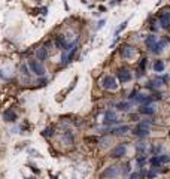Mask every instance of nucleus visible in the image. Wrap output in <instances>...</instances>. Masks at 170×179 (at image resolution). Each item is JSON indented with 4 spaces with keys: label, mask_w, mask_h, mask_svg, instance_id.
Instances as JSON below:
<instances>
[{
    "label": "nucleus",
    "mask_w": 170,
    "mask_h": 179,
    "mask_svg": "<svg viewBox=\"0 0 170 179\" xmlns=\"http://www.w3.org/2000/svg\"><path fill=\"white\" fill-rule=\"evenodd\" d=\"M133 134L139 136V137H145L149 134V123H139L136 128L133 130Z\"/></svg>",
    "instance_id": "nucleus-1"
},
{
    "label": "nucleus",
    "mask_w": 170,
    "mask_h": 179,
    "mask_svg": "<svg viewBox=\"0 0 170 179\" xmlns=\"http://www.w3.org/2000/svg\"><path fill=\"white\" fill-rule=\"evenodd\" d=\"M102 87L104 90H117V88H118L117 79H115L114 76H110V75L104 76V78L102 79Z\"/></svg>",
    "instance_id": "nucleus-2"
},
{
    "label": "nucleus",
    "mask_w": 170,
    "mask_h": 179,
    "mask_svg": "<svg viewBox=\"0 0 170 179\" xmlns=\"http://www.w3.org/2000/svg\"><path fill=\"white\" fill-rule=\"evenodd\" d=\"M29 67H30V70L33 72L34 75H37V76L45 75V67H43L39 61H36V60H30V61H29Z\"/></svg>",
    "instance_id": "nucleus-3"
},
{
    "label": "nucleus",
    "mask_w": 170,
    "mask_h": 179,
    "mask_svg": "<svg viewBox=\"0 0 170 179\" xmlns=\"http://www.w3.org/2000/svg\"><path fill=\"white\" fill-rule=\"evenodd\" d=\"M125 154H127L125 145H117V146L110 151V157H112V158H121V157H124Z\"/></svg>",
    "instance_id": "nucleus-4"
},
{
    "label": "nucleus",
    "mask_w": 170,
    "mask_h": 179,
    "mask_svg": "<svg viewBox=\"0 0 170 179\" xmlns=\"http://www.w3.org/2000/svg\"><path fill=\"white\" fill-rule=\"evenodd\" d=\"M131 72L128 70V69H119L118 70V79L119 82H122V84H125V82H130L131 81Z\"/></svg>",
    "instance_id": "nucleus-5"
},
{
    "label": "nucleus",
    "mask_w": 170,
    "mask_h": 179,
    "mask_svg": "<svg viewBox=\"0 0 170 179\" xmlns=\"http://www.w3.org/2000/svg\"><path fill=\"white\" fill-rule=\"evenodd\" d=\"M134 54H136V49H134L131 45H124V46L121 48V55H122L124 58H127V60L133 58Z\"/></svg>",
    "instance_id": "nucleus-6"
},
{
    "label": "nucleus",
    "mask_w": 170,
    "mask_h": 179,
    "mask_svg": "<svg viewBox=\"0 0 170 179\" xmlns=\"http://www.w3.org/2000/svg\"><path fill=\"white\" fill-rule=\"evenodd\" d=\"M3 120H5L6 123H15V121H17V113H15V110L6 109V110L3 112Z\"/></svg>",
    "instance_id": "nucleus-7"
},
{
    "label": "nucleus",
    "mask_w": 170,
    "mask_h": 179,
    "mask_svg": "<svg viewBox=\"0 0 170 179\" xmlns=\"http://www.w3.org/2000/svg\"><path fill=\"white\" fill-rule=\"evenodd\" d=\"M103 123H104L106 125L117 123V113H115L114 110H107V112L104 113V120H103Z\"/></svg>",
    "instance_id": "nucleus-8"
},
{
    "label": "nucleus",
    "mask_w": 170,
    "mask_h": 179,
    "mask_svg": "<svg viewBox=\"0 0 170 179\" xmlns=\"http://www.w3.org/2000/svg\"><path fill=\"white\" fill-rule=\"evenodd\" d=\"M157 43H158L157 36H154V35H149L146 39H145V45L148 46V49H149V51H152L154 48L157 46Z\"/></svg>",
    "instance_id": "nucleus-9"
},
{
    "label": "nucleus",
    "mask_w": 170,
    "mask_h": 179,
    "mask_svg": "<svg viewBox=\"0 0 170 179\" xmlns=\"http://www.w3.org/2000/svg\"><path fill=\"white\" fill-rule=\"evenodd\" d=\"M160 24L163 29H169L170 27V14L169 12H164L160 15Z\"/></svg>",
    "instance_id": "nucleus-10"
},
{
    "label": "nucleus",
    "mask_w": 170,
    "mask_h": 179,
    "mask_svg": "<svg viewBox=\"0 0 170 179\" xmlns=\"http://www.w3.org/2000/svg\"><path fill=\"white\" fill-rule=\"evenodd\" d=\"M127 131H130V127H128V125H119V127H115V128L110 130V133H112V134H117V136H122V134H125Z\"/></svg>",
    "instance_id": "nucleus-11"
},
{
    "label": "nucleus",
    "mask_w": 170,
    "mask_h": 179,
    "mask_svg": "<svg viewBox=\"0 0 170 179\" xmlns=\"http://www.w3.org/2000/svg\"><path fill=\"white\" fill-rule=\"evenodd\" d=\"M139 112L143 113V115H154L155 113V107L152 105H143V106L139 107Z\"/></svg>",
    "instance_id": "nucleus-12"
},
{
    "label": "nucleus",
    "mask_w": 170,
    "mask_h": 179,
    "mask_svg": "<svg viewBox=\"0 0 170 179\" xmlns=\"http://www.w3.org/2000/svg\"><path fill=\"white\" fill-rule=\"evenodd\" d=\"M134 100H136L137 103H140V105L143 106V105H149V103H151V100H152V97H148V96H143V94H137Z\"/></svg>",
    "instance_id": "nucleus-13"
},
{
    "label": "nucleus",
    "mask_w": 170,
    "mask_h": 179,
    "mask_svg": "<svg viewBox=\"0 0 170 179\" xmlns=\"http://www.w3.org/2000/svg\"><path fill=\"white\" fill-rule=\"evenodd\" d=\"M46 55H48L46 48H39V49L36 51V58H37V60H40V61L46 60Z\"/></svg>",
    "instance_id": "nucleus-14"
},
{
    "label": "nucleus",
    "mask_w": 170,
    "mask_h": 179,
    "mask_svg": "<svg viewBox=\"0 0 170 179\" xmlns=\"http://www.w3.org/2000/svg\"><path fill=\"white\" fill-rule=\"evenodd\" d=\"M55 45H57V48H60V49H66L67 43H66L64 36H58V37L55 39Z\"/></svg>",
    "instance_id": "nucleus-15"
},
{
    "label": "nucleus",
    "mask_w": 170,
    "mask_h": 179,
    "mask_svg": "<svg viewBox=\"0 0 170 179\" xmlns=\"http://www.w3.org/2000/svg\"><path fill=\"white\" fill-rule=\"evenodd\" d=\"M164 67H166V64H164L163 60H157V61L154 63V72L161 73V72H164Z\"/></svg>",
    "instance_id": "nucleus-16"
},
{
    "label": "nucleus",
    "mask_w": 170,
    "mask_h": 179,
    "mask_svg": "<svg viewBox=\"0 0 170 179\" xmlns=\"http://www.w3.org/2000/svg\"><path fill=\"white\" fill-rule=\"evenodd\" d=\"M103 175H104L106 178H112V176L118 175V169H117L115 166H110V167H109V169H107V170H106V172L103 173Z\"/></svg>",
    "instance_id": "nucleus-17"
},
{
    "label": "nucleus",
    "mask_w": 170,
    "mask_h": 179,
    "mask_svg": "<svg viewBox=\"0 0 170 179\" xmlns=\"http://www.w3.org/2000/svg\"><path fill=\"white\" fill-rule=\"evenodd\" d=\"M117 107H118V110H128L130 109V103L128 102H119L117 105Z\"/></svg>",
    "instance_id": "nucleus-18"
},
{
    "label": "nucleus",
    "mask_w": 170,
    "mask_h": 179,
    "mask_svg": "<svg viewBox=\"0 0 170 179\" xmlns=\"http://www.w3.org/2000/svg\"><path fill=\"white\" fill-rule=\"evenodd\" d=\"M151 166L152 167H158V166H161V161H160V157L158 155H155L151 158Z\"/></svg>",
    "instance_id": "nucleus-19"
},
{
    "label": "nucleus",
    "mask_w": 170,
    "mask_h": 179,
    "mask_svg": "<svg viewBox=\"0 0 170 179\" xmlns=\"http://www.w3.org/2000/svg\"><path fill=\"white\" fill-rule=\"evenodd\" d=\"M42 134H43L45 137H51L52 134H54V130H52L51 127H48V128H45V130H43V133H42Z\"/></svg>",
    "instance_id": "nucleus-20"
},
{
    "label": "nucleus",
    "mask_w": 170,
    "mask_h": 179,
    "mask_svg": "<svg viewBox=\"0 0 170 179\" xmlns=\"http://www.w3.org/2000/svg\"><path fill=\"white\" fill-rule=\"evenodd\" d=\"M158 157H160L161 164H163V163H169V161H170V157H169V155H166V154H163V155H158Z\"/></svg>",
    "instance_id": "nucleus-21"
},
{
    "label": "nucleus",
    "mask_w": 170,
    "mask_h": 179,
    "mask_svg": "<svg viewBox=\"0 0 170 179\" xmlns=\"http://www.w3.org/2000/svg\"><path fill=\"white\" fill-rule=\"evenodd\" d=\"M125 25H127V21H124V22H122V24L119 25L118 29H117V35H118V33L121 32V30H122V29H124V27H125Z\"/></svg>",
    "instance_id": "nucleus-22"
},
{
    "label": "nucleus",
    "mask_w": 170,
    "mask_h": 179,
    "mask_svg": "<svg viewBox=\"0 0 170 179\" xmlns=\"http://www.w3.org/2000/svg\"><path fill=\"white\" fill-rule=\"evenodd\" d=\"M139 178H140V173H139V172L131 173V176H130V179H139Z\"/></svg>",
    "instance_id": "nucleus-23"
},
{
    "label": "nucleus",
    "mask_w": 170,
    "mask_h": 179,
    "mask_svg": "<svg viewBox=\"0 0 170 179\" xmlns=\"http://www.w3.org/2000/svg\"><path fill=\"white\" fill-rule=\"evenodd\" d=\"M145 66H146V58H143V60L140 61V69H142V72L145 70Z\"/></svg>",
    "instance_id": "nucleus-24"
},
{
    "label": "nucleus",
    "mask_w": 170,
    "mask_h": 179,
    "mask_svg": "<svg viewBox=\"0 0 170 179\" xmlns=\"http://www.w3.org/2000/svg\"><path fill=\"white\" fill-rule=\"evenodd\" d=\"M21 70H22V73H24V75H29V72H27V67H25V64H24V66H21Z\"/></svg>",
    "instance_id": "nucleus-25"
},
{
    "label": "nucleus",
    "mask_w": 170,
    "mask_h": 179,
    "mask_svg": "<svg viewBox=\"0 0 170 179\" xmlns=\"http://www.w3.org/2000/svg\"><path fill=\"white\" fill-rule=\"evenodd\" d=\"M167 81H169V76H167V75L161 76V82H167Z\"/></svg>",
    "instance_id": "nucleus-26"
},
{
    "label": "nucleus",
    "mask_w": 170,
    "mask_h": 179,
    "mask_svg": "<svg viewBox=\"0 0 170 179\" xmlns=\"http://www.w3.org/2000/svg\"><path fill=\"white\" fill-rule=\"evenodd\" d=\"M103 24H104V19H102V21L99 22V25H97V29H100V27H103Z\"/></svg>",
    "instance_id": "nucleus-27"
}]
</instances>
